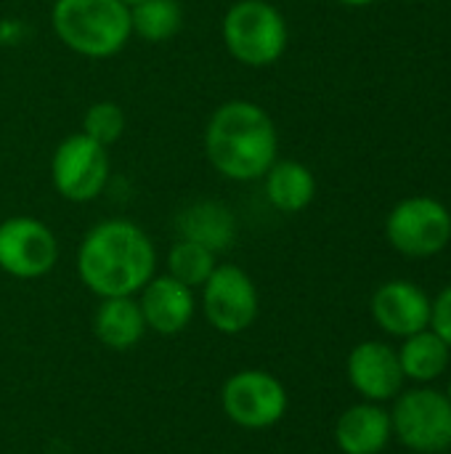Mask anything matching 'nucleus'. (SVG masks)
Returning a JSON list of instances; mask_svg holds the SVG:
<instances>
[{
  "label": "nucleus",
  "mask_w": 451,
  "mask_h": 454,
  "mask_svg": "<svg viewBox=\"0 0 451 454\" xmlns=\"http://www.w3.org/2000/svg\"><path fill=\"white\" fill-rule=\"evenodd\" d=\"M205 154L223 178L258 181L276 162V125L260 104L231 98L221 104L207 120Z\"/></svg>",
  "instance_id": "nucleus-2"
},
{
  "label": "nucleus",
  "mask_w": 451,
  "mask_h": 454,
  "mask_svg": "<svg viewBox=\"0 0 451 454\" xmlns=\"http://www.w3.org/2000/svg\"><path fill=\"white\" fill-rule=\"evenodd\" d=\"M93 333L112 351L133 348L146 333V322H144L138 301H133V295L101 298L96 317H93Z\"/></svg>",
  "instance_id": "nucleus-16"
},
{
  "label": "nucleus",
  "mask_w": 451,
  "mask_h": 454,
  "mask_svg": "<svg viewBox=\"0 0 451 454\" xmlns=\"http://www.w3.org/2000/svg\"><path fill=\"white\" fill-rule=\"evenodd\" d=\"M399 364L404 378L412 380H436L449 364V346L436 333H417L409 335L399 351Z\"/></svg>",
  "instance_id": "nucleus-18"
},
{
  "label": "nucleus",
  "mask_w": 451,
  "mask_h": 454,
  "mask_svg": "<svg viewBox=\"0 0 451 454\" xmlns=\"http://www.w3.org/2000/svg\"><path fill=\"white\" fill-rule=\"evenodd\" d=\"M178 239L197 242L213 253H223L237 239V218L231 207L218 200H197L175 215Z\"/></svg>",
  "instance_id": "nucleus-14"
},
{
  "label": "nucleus",
  "mask_w": 451,
  "mask_h": 454,
  "mask_svg": "<svg viewBox=\"0 0 451 454\" xmlns=\"http://www.w3.org/2000/svg\"><path fill=\"white\" fill-rule=\"evenodd\" d=\"M120 3H122V5H128V8H133V5H136V3H141V0H120Z\"/></svg>",
  "instance_id": "nucleus-24"
},
{
  "label": "nucleus",
  "mask_w": 451,
  "mask_h": 454,
  "mask_svg": "<svg viewBox=\"0 0 451 454\" xmlns=\"http://www.w3.org/2000/svg\"><path fill=\"white\" fill-rule=\"evenodd\" d=\"M53 189L69 202H90L109 184V149L82 130L66 136L51 157Z\"/></svg>",
  "instance_id": "nucleus-5"
},
{
  "label": "nucleus",
  "mask_w": 451,
  "mask_h": 454,
  "mask_svg": "<svg viewBox=\"0 0 451 454\" xmlns=\"http://www.w3.org/2000/svg\"><path fill=\"white\" fill-rule=\"evenodd\" d=\"M130 27L146 43H167L183 27V5L178 0H141L130 8Z\"/></svg>",
  "instance_id": "nucleus-19"
},
{
  "label": "nucleus",
  "mask_w": 451,
  "mask_h": 454,
  "mask_svg": "<svg viewBox=\"0 0 451 454\" xmlns=\"http://www.w3.org/2000/svg\"><path fill=\"white\" fill-rule=\"evenodd\" d=\"M431 301L412 282H388L372 298V317L388 333L399 338H409L423 333L431 325Z\"/></svg>",
  "instance_id": "nucleus-11"
},
{
  "label": "nucleus",
  "mask_w": 451,
  "mask_h": 454,
  "mask_svg": "<svg viewBox=\"0 0 451 454\" xmlns=\"http://www.w3.org/2000/svg\"><path fill=\"white\" fill-rule=\"evenodd\" d=\"M221 404L231 423L247 431L276 426L287 412V391L266 370H242L221 388Z\"/></svg>",
  "instance_id": "nucleus-6"
},
{
  "label": "nucleus",
  "mask_w": 451,
  "mask_h": 454,
  "mask_svg": "<svg viewBox=\"0 0 451 454\" xmlns=\"http://www.w3.org/2000/svg\"><path fill=\"white\" fill-rule=\"evenodd\" d=\"M157 250L152 237L133 221L109 218L96 223L77 247L80 282L98 298H125L144 290L154 277Z\"/></svg>",
  "instance_id": "nucleus-1"
},
{
  "label": "nucleus",
  "mask_w": 451,
  "mask_h": 454,
  "mask_svg": "<svg viewBox=\"0 0 451 454\" xmlns=\"http://www.w3.org/2000/svg\"><path fill=\"white\" fill-rule=\"evenodd\" d=\"M449 402H451V383H449Z\"/></svg>",
  "instance_id": "nucleus-25"
},
{
  "label": "nucleus",
  "mask_w": 451,
  "mask_h": 454,
  "mask_svg": "<svg viewBox=\"0 0 451 454\" xmlns=\"http://www.w3.org/2000/svg\"><path fill=\"white\" fill-rule=\"evenodd\" d=\"M215 253L189 239H178L167 253V274L191 290L202 287L215 271Z\"/></svg>",
  "instance_id": "nucleus-20"
},
{
  "label": "nucleus",
  "mask_w": 451,
  "mask_h": 454,
  "mask_svg": "<svg viewBox=\"0 0 451 454\" xmlns=\"http://www.w3.org/2000/svg\"><path fill=\"white\" fill-rule=\"evenodd\" d=\"M221 35L231 59L255 69L276 64L290 40L282 11L268 0H237L229 5L221 21Z\"/></svg>",
  "instance_id": "nucleus-4"
},
{
  "label": "nucleus",
  "mask_w": 451,
  "mask_h": 454,
  "mask_svg": "<svg viewBox=\"0 0 451 454\" xmlns=\"http://www.w3.org/2000/svg\"><path fill=\"white\" fill-rule=\"evenodd\" d=\"M385 234L399 253L409 258H428L449 245L451 215L439 200L409 197L391 210Z\"/></svg>",
  "instance_id": "nucleus-7"
},
{
  "label": "nucleus",
  "mask_w": 451,
  "mask_h": 454,
  "mask_svg": "<svg viewBox=\"0 0 451 454\" xmlns=\"http://www.w3.org/2000/svg\"><path fill=\"white\" fill-rule=\"evenodd\" d=\"M348 380L362 396L372 402H385L396 396L404 383L399 354L377 340L359 343L348 356Z\"/></svg>",
  "instance_id": "nucleus-12"
},
{
  "label": "nucleus",
  "mask_w": 451,
  "mask_h": 454,
  "mask_svg": "<svg viewBox=\"0 0 451 454\" xmlns=\"http://www.w3.org/2000/svg\"><path fill=\"white\" fill-rule=\"evenodd\" d=\"M56 261L58 239L43 221L11 215L0 223V271L13 279H40Z\"/></svg>",
  "instance_id": "nucleus-10"
},
{
  "label": "nucleus",
  "mask_w": 451,
  "mask_h": 454,
  "mask_svg": "<svg viewBox=\"0 0 451 454\" xmlns=\"http://www.w3.org/2000/svg\"><path fill=\"white\" fill-rule=\"evenodd\" d=\"M51 24L56 37L85 59L117 56L133 37L130 8L120 0H56Z\"/></svg>",
  "instance_id": "nucleus-3"
},
{
  "label": "nucleus",
  "mask_w": 451,
  "mask_h": 454,
  "mask_svg": "<svg viewBox=\"0 0 451 454\" xmlns=\"http://www.w3.org/2000/svg\"><path fill=\"white\" fill-rule=\"evenodd\" d=\"M263 178H266V197L279 213H300L316 197V178L303 162L276 160Z\"/></svg>",
  "instance_id": "nucleus-17"
},
{
  "label": "nucleus",
  "mask_w": 451,
  "mask_h": 454,
  "mask_svg": "<svg viewBox=\"0 0 451 454\" xmlns=\"http://www.w3.org/2000/svg\"><path fill=\"white\" fill-rule=\"evenodd\" d=\"M391 426L409 450L423 454L444 452L451 447L449 396L431 388L409 391L396 402Z\"/></svg>",
  "instance_id": "nucleus-9"
},
{
  "label": "nucleus",
  "mask_w": 451,
  "mask_h": 454,
  "mask_svg": "<svg viewBox=\"0 0 451 454\" xmlns=\"http://www.w3.org/2000/svg\"><path fill=\"white\" fill-rule=\"evenodd\" d=\"M391 415L375 404L346 410L335 426V442L343 454H377L391 442Z\"/></svg>",
  "instance_id": "nucleus-15"
},
{
  "label": "nucleus",
  "mask_w": 451,
  "mask_h": 454,
  "mask_svg": "<svg viewBox=\"0 0 451 454\" xmlns=\"http://www.w3.org/2000/svg\"><path fill=\"white\" fill-rule=\"evenodd\" d=\"M125 125H128L125 109L114 101H96L82 114V133L106 149L114 141H120V136L125 133Z\"/></svg>",
  "instance_id": "nucleus-21"
},
{
  "label": "nucleus",
  "mask_w": 451,
  "mask_h": 454,
  "mask_svg": "<svg viewBox=\"0 0 451 454\" xmlns=\"http://www.w3.org/2000/svg\"><path fill=\"white\" fill-rule=\"evenodd\" d=\"M202 311L218 333H245L258 319V287L253 277L234 263L215 266L202 285Z\"/></svg>",
  "instance_id": "nucleus-8"
},
{
  "label": "nucleus",
  "mask_w": 451,
  "mask_h": 454,
  "mask_svg": "<svg viewBox=\"0 0 451 454\" xmlns=\"http://www.w3.org/2000/svg\"><path fill=\"white\" fill-rule=\"evenodd\" d=\"M141 314L146 322V330H154L157 335H178L189 327L194 317V290L165 277H152L141 290Z\"/></svg>",
  "instance_id": "nucleus-13"
},
{
  "label": "nucleus",
  "mask_w": 451,
  "mask_h": 454,
  "mask_svg": "<svg viewBox=\"0 0 451 454\" xmlns=\"http://www.w3.org/2000/svg\"><path fill=\"white\" fill-rule=\"evenodd\" d=\"M338 3H343V5H354V8H362V5H369V3H375V0H338Z\"/></svg>",
  "instance_id": "nucleus-23"
},
{
  "label": "nucleus",
  "mask_w": 451,
  "mask_h": 454,
  "mask_svg": "<svg viewBox=\"0 0 451 454\" xmlns=\"http://www.w3.org/2000/svg\"><path fill=\"white\" fill-rule=\"evenodd\" d=\"M431 325H433V333L451 348V287H447L433 303Z\"/></svg>",
  "instance_id": "nucleus-22"
}]
</instances>
